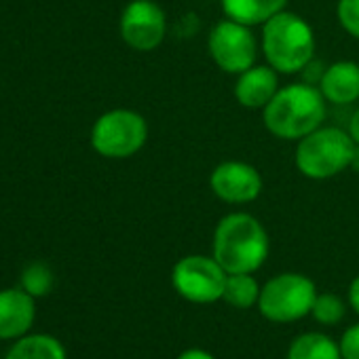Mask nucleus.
<instances>
[{"instance_id":"obj_4","label":"nucleus","mask_w":359,"mask_h":359,"mask_svg":"<svg viewBox=\"0 0 359 359\" xmlns=\"http://www.w3.org/2000/svg\"><path fill=\"white\" fill-rule=\"evenodd\" d=\"M355 142L348 131L338 127H319L298 140L296 167L311 180H327L351 167Z\"/></svg>"},{"instance_id":"obj_13","label":"nucleus","mask_w":359,"mask_h":359,"mask_svg":"<svg viewBox=\"0 0 359 359\" xmlns=\"http://www.w3.org/2000/svg\"><path fill=\"white\" fill-rule=\"evenodd\" d=\"M319 89L332 104H353L359 100V64L336 62L323 74Z\"/></svg>"},{"instance_id":"obj_15","label":"nucleus","mask_w":359,"mask_h":359,"mask_svg":"<svg viewBox=\"0 0 359 359\" xmlns=\"http://www.w3.org/2000/svg\"><path fill=\"white\" fill-rule=\"evenodd\" d=\"M5 359H68L64 344L49 334H26L15 340Z\"/></svg>"},{"instance_id":"obj_7","label":"nucleus","mask_w":359,"mask_h":359,"mask_svg":"<svg viewBox=\"0 0 359 359\" xmlns=\"http://www.w3.org/2000/svg\"><path fill=\"white\" fill-rule=\"evenodd\" d=\"M229 273L216 258L187 256L173 266L171 283L175 292L197 304H210L222 298Z\"/></svg>"},{"instance_id":"obj_1","label":"nucleus","mask_w":359,"mask_h":359,"mask_svg":"<svg viewBox=\"0 0 359 359\" xmlns=\"http://www.w3.org/2000/svg\"><path fill=\"white\" fill-rule=\"evenodd\" d=\"M264 125L279 140H302L321 127L325 118V97L321 89L294 83L275 93L264 106Z\"/></svg>"},{"instance_id":"obj_25","label":"nucleus","mask_w":359,"mask_h":359,"mask_svg":"<svg viewBox=\"0 0 359 359\" xmlns=\"http://www.w3.org/2000/svg\"><path fill=\"white\" fill-rule=\"evenodd\" d=\"M351 169L359 173V144H355V152H353V158H351Z\"/></svg>"},{"instance_id":"obj_9","label":"nucleus","mask_w":359,"mask_h":359,"mask_svg":"<svg viewBox=\"0 0 359 359\" xmlns=\"http://www.w3.org/2000/svg\"><path fill=\"white\" fill-rule=\"evenodd\" d=\"M167 22L154 0H131L121 15V36L135 51H152L165 39Z\"/></svg>"},{"instance_id":"obj_3","label":"nucleus","mask_w":359,"mask_h":359,"mask_svg":"<svg viewBox=\"0 0 359 359\" xmlns=\"http://www.w3.org/2000/svg\"><path fill=\"white\" fill-rule=\"evenodd\" d=\"M262 51L269 66L277 72H300L311 64L315 53L313 30L300 15L281 11L262 28Z\"/></svg>"},{"instance_id":"obj_24","label":"nucleus","mask_w":359,"mask_h":359,"mask_svg":"<svg viewBox=\"0 0 359 359\" xmlns=\"http://www.w3.org/2000/svg\"><path fill=\"white\" fill-rule=\"evenodd\" d=\"M348 135L355 144H359V108L357 112L351 116V123H348Z\"/></svg>"},{"instance_id":"obj_16","label":"nucleus","mask_w":359,"mask_h":359,"mask_svg":"<svg viewBox=\"0 0 359 359\" xmlns=\"http://www.w3.org/2000/svg\"><path fill=\"white\" fill-rule=\"evenodd\" d=\"M340 344L323 334H302L298 336L290 351L287 359H340Z\"/></svg>"},{"instance_id":"obj_22","label":"nucleus","mask_w":359,"mask_h":359,"mask_svg":"<svg viewBox=\"0 0 359 359\" xmlns=\"http://www.w3.org/2000/svg\"><path fill=\"white\" fill-rule=\"evenodd\" d=\"M177 359H216V357L210 355V353L203 351V348H189V351H184L182 355H180Z\"/></svg>"},{"instance_id":"obj_17","label":"nucleus","mask_w":359,"mask_h":359,"mask_svg":"<svg viewBox=\"0 0 359 359\" xmlns=\"http://www.w3.org/2000/svg\"><path fill=\"white\" fill-rule=\"evenodd\" d=\"M222 298L237 309H250L258 302L260 287L252 273H229Z\"/></svg>"},{"instance_id":"obj_11","label":"nucleus","mask_w":359,"mask_h":359,"mask_svg":"<svg viewBox=\"0 0 359 359\" xmlns=\"http://www.w3.org/2000/svg\"><path fill=\"white\" fill-rule=\"evenodd\" d=\"M34 300L24 287L0 290V340H18L30 334L36 319Z\"/></svg>"},{"instance_id":"obj_21","label":"nucleus","mask_w":359,"mask_h":359,"mask_svg":"<svg viewBox=\"0 0 359 359\" xmlns=\"http://www.w3.org/2000/svg\"><path fill=\"white\" fill-rule=\"evenodd\" d=\"M342 359H359V323L351 325L340 340Z\"/></svg>"},{"instance_id":"obj_5","label":"nucleus","mask_w":359,"mask_h":359,"mask_svg":"<svg viewBox=\"0 0 359 359\" xmlns=\"http://www.w3.org/2000/svg\"><path fill=\"white\" fill-rule=\"evenodd\" d=\"M315 298L317 290L309 277L298 273H283L273 277L260 290L258 309L271 321L290 323L311 313Z\"/></svg>"},{"instance_id":"obj_8","label":"nucleus","mask_w":359,"mask_h":359,"mask_svg":"<svg viewBox=\"0 0 359 359\" xmlns=\"http://www.w3.org/2000/svg\"><path fill=\"white\" fill-rule=\"evenodd\" d=\"M210 53L218 68L239 76L241 72L256 66L258 45L250 26L226 20L216 24L210 32Z\"/></svg>"},{"instance_id":"obj_6","label":"nucleus","mask_w":359,"mask_h":359,"mask_svg":"<svg viewBox=\"0 0 359 359\" xmlns=\"http://www.w3.org/2000/svg\"><path fill=\"white\" fill-rule=\"evenodd\" d=\"M148 140V125L133 110H110L102 114L91 129V146L106 158H129L142 150Z\"/></svg>"},{"instance_id":"obj_23","label":"nucleus","mask_w":359,"mask_h":359,"mask_svg":"<svg viewBox=\"0 0 359 359\" xmlns=\"http://www.w3.org/2000/svg\"><path fill=\"white\" fill-rule=\"evenodd\" d=\"M348 300H351V306L359 313V277H355L348 287Z\"/></svg>"},{"instance_id":"obj_10","label":"nucleus","mask_w":359,"mask_h":359,"mask_svg":"<svg viewBox=\"0 0 359 359\" xmlns=\"http://www.w3.org/2000/svg\"><path fill=\"white\" fill-rule=\"evenodd\" d=\"M212 191L226 203H250L262 193V177L258 169L241 161L220 163L210 177Z\"/></svg>"},{"instance_id":"obj_2","label":"nucleus","mask_w":359,"mask_h":359,"mask_svg":"<svg viewBox=\"0 0 359 359\" xmlns=\"http://www.w3.org/2000/svg\"><path fill=\"white\" fill-rule=\"evenodd\" d=\"M214 258L226 273H254L269 258V235L250 214L224 216L214 233Z\"/></svg>"},{"instance_id":"obj_18","label":"nucleus","mask_w":359,"mask_h":359,"mask_svg":"<svg viewBox=\"0 0 359 359\" xmlns=\"http://www.w3.org/2000/svg\"><path fill=\"white\" fill-rule=\"evenodd\" d=\"M53 271L45 262H30L20 277V287H24L34 298H45L53 290Z\"/></svg>"},{"instance_id":"obj_14","label":"nucleus","mask_w":359,"mask_h":359,"mask_svg":"<svg viewBox=\"0 0 359 359\" xmlns=\"http://www.w3.org/2000/svg\"><path fill=\"white\" fill-rule=\"evenodd\" d=\"M287 0H222L229 20L243 26H264L271 18L285 9Z\"/></svg>"},{"instance_id":"obj_12","label":"nucleus","mask_w":359,"mask_h":359,"mask_svg":"<svg viewBox=\"0 0 359 359\" xmlns=\"http://www.w3.org/2000/svg\"><path fill=\"white\" fill-rule=\"evenodd\" d=\"M279 91L277 70L273 66H252L235 83V97L245 108H262Z\"/></svg>"},{"instance_id":"obj_20","label":"nucleus","mask_w":359,"mask_h":359,"mask_svg":"<svg viewBox=\"0 0 359 359\" xmlns=\"http://www.w3.org/2000/svg\"><path fill=\"white\" fill-rule=\"evenodd\" d=\"M338 22L355 39H359V0H338Z\"/></svg>"},{"instance_id":"obj_19","label":"nucleus","mask_w":359,"mask_h":359,"mask_svg":"<svg viewBox=\"0 0 359 359\" xmlns=\"http://www.w3.org/2000/svg\"><path fill=\"white\" fill-rule=\"evenodd\" d=\"M311 313H313L315 321H319L323 325H334L344 317V304L334 294H317Z\"/></svg>"}]
</instances>
